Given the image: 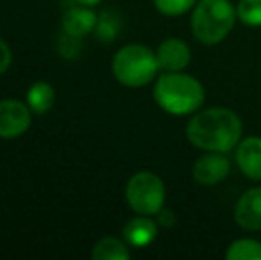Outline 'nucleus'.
Returning a JSON list of instances; mask_svg holds the SVG:
<instances>
[{
  "mask_svg": "<svg viewBox=\"0 0 261 260\" xmlns=\"http://www.w3.org/2000/svg\"><path fill=\"white\" fill-rule=\"evenodd\" d=\"M187 137L196 148L226 153L240 143L242 122L231 109L212 107L197 112L190 120Z\"/></svg>",
  "mask_w": 261,
  "mask_h": 260,
  "instance_id": "f257e3e1",
  "label": "nucleus"
},
{
  "mask_svg": "<svg viewBox=\"0 0 261 260\" xmlns=\"http://www.w3.org/2000/svg\"><path fill=\"white\" fill-rule=\"evenodd\" d=\"M153 98L165 112L185 116L197 111L204 102V87L196 77L181 72H165L153 87Z\"/></svg>",
  "mask_w": 261,
  "mask_h": 260,
  "instance_id": "f03ea898",
  "label": "nucleus"
},
{
  "mask_svg": "<svg viewBox=\"0 0 261 260\" xmlns=\"http://www.w3.org/2000/svg\"><path fill=\"white\" fill-rule=\"evenodd\" d=\"M237 18L229 0H199L192 13V32L197 41L215 45L229 34Z\"/></svg>",
  "mask_w": 261,
  "mask_h": 260,
  "instance_id": "7ed1b4c3",
  "label": "nucleus"
},
{
  "mask_svg": "<svg viewBox=\"0 0 261 260\" xmlns=\"http://www.w3.org/2000/svg\"><path fill=\"white\" fill-rule=\"evenodd\" d=\"M158 68L156 54L137 43L117 50L112 61L114 77L128 87H142L149 84L156 77Z\"/></svg>",
  "mask_w": 261,
  "mask_h": 260,
  "instance_id": "20e7f679",
  "label": "nucleus"
},
{
  "mask_svg": "<svg viewBox=\"0 0 261 260\" xmlns=\"http://www.w3.org/2000/svg\"><path fill=\"white\" fill-rule=\"evenodd\" d=\"M126 201L142 216H156L164 208L165 185L153 171H139L126 184Z\"/></svg>",
  "mask_w": 261,
  "mask_h": 260,
  "instance_id": "39448f33",
  "label": "nucleus"
},
{
  "mask_svg": "<svg viewBox=\"0 0 261 260\" xmlns=\"http://www.w3.org/2000/svg\"><path fill=\"white\" fill-rule=\"evenodd\" d=\"M31 127V107L25 102L7 98L0 100V137L13 139Z\"/></svg>",
  "mask_w": 261,
  "mask_h": 260,
  "instance_id": "423d86ee",
  "label": "nucleus"
},
{
  "mask_svg": "<svg viewBox=\"0 0 261 260\" xmlns=\"http://www.w3.org/2000/svg\"><path fill=\"white\" fill-rule=\"evenodd\" d=\"M231 170V162L224 153L210 152L208 155H203L196 160L192 168L194 180L201 185H215L226 180Z\"/></svg>",
  "mask_w": 261,
  "mask_h": 260,
  "instance_id": "0eeeda50",
  "label": "nucleus"
},
{
  "mask_svg": "<svg viewBox=\"0 0 261 260\" xmlns=\"http://www.w3.org/2000/svg\"><path fill=\"white\" fill-rule=\"evenodd\" d=\"M156 59L165 72H181L190 63V49L183 39L169 38L156 49Z\"/></svg>",
  "mask_w": 261,
  "mask_h": 260,
  "instance_id": "6e6552de",
  "label": "nucleus"
},
{
  "mask_svg": "<svg viewBox=\"0 0 261 260\" xmlns=\"http://www.w3.org/2000/svg\"><path fill=\"white\" fill-rule=\"evenodd\" d=\"M234 219L245 230H261V187L249 189L238 200L234 208Z\"/></svg>",
  "mask_w": 261,
  "mask_h": 260,
  "instance_id": "1a4fd4ad",
  "label": "nucleus"
},
{
  "mask_svg": "<svg viewBox=\"0 0 261 260\" xmlns=\"http://www.w3.org/2000/svg\"><path fill=\"white\" fill-rule=\"evenodd\" d=\"M237 162L247 178L261 180V137L251 135L238 143Z\"/></svg>",
  "mask_w": 261,
  "mask_h": 260,
  "instance_id": "9d476101",
  "label": "nucleus"
},
{
  "mask_svg": "<svg viewBox=\"0 0 261 260\" xmlns=\"http://www.w3.org/2000/svg\"><path fill=\"white\" fill-rule=\"evenodd\" d=\"M98 16L87 6H73L64 13L62 18V31L76 38H84L96 29Z\"/></svg>",
  "mask_w": 261,
  "mask_h": 260,
  "instance_id": "9b49d317",
  "label": "nucleus"
},
{
  "mask_svg": "<svg viewBox=\"0 0 261 260\" xmlns=\"http://www.w3.org/2000/svg\"><path fill=\"white\" fill-rule=\"evenodd\" d=\"M158 226L153 219L141 214V218H134L124 225L123 237L126 244L134 248H146L156 239Z\"/></svg>",
  "mask_w": 261,
  "mask_h": 260,
  "instance_id": "f8f14e48",
  "label": "nucleus"
},
{
  "mask_svg": "<svg viewBox=\"0 0 261 260\" xmlns=\"http://www.w3.org/2000/svg\"><path fill=\"white\" fill-rule=\"evenodd\" d=\"M27 105L31 107L32 112L36 114H45L52 109L54 102H55V93L54 87L48 82H34L27 91Z\"/></svg>",
  "mask_w": 261,
  "mask_h": 260,
  "instance_id": "ddd939ff",
  "label": "nucleus"
},
{
  "mask_svg": "<svg viewBox=\"0 0 261 260\" xmlns=\"http://www.w3.org/2000/svg\"><path fill=\"white\" fill-rule=\"evenodd\" d=\"M91 257L93 260H128L130 251L123 241L116 237H103L94 244Z\"/></svg>",
  "mask_w": 261,
  "mask_h": 260,
  "instance_id": "4468645a",
  "label": "nucleus"
},
{
  "mask_svg": "<svg viewBox=\"0 0 261 260\" xmlns=\"http://www.w3.org/2000/svg\"><path fill=\"white\" fill-rule=\"evenodd\" d=\"M227 260H261V243L254 239H238L229 244L226 251Z\"/></svg>",
  "mask_w": 261,
  "mask_h": 260,
  "instance_id": "2eb2a0df",
  "label": "nucleus"
},
{
  "mask_svg": "<svg viewBox=\"0 0 261 260\" xmlns=\"http://www.w3.org/2000/svg\"><path fill=\"white\" fill-rule=\"evenodd\" d=\"M121 29V21L119 16L116 13H110V11H105L98 16V23H96V38L103 43H110L116 39L117 32Z\"/></svg>",
  "mask_w": 261,
  "mask_h": 260,
  "instance_id": "dca6fc26",
  "label": "nucleus"
},
{
  "mask_svg": "<svg viewBox=\"0 0 261 260\" xmlns=\"http://www.w3.org/2000/svg\"><path fill=\"white\" fill-rule=\"evenodd\" d=\"M237 16L242 23L249 27L261 25V0H240L237 7Z\"/></svg>",
  "mask_w": 261,
  "mask_h": 260,
  "instance_id": "f3484780",
  "label": "nucleus"
},
{
  "mask_svg": "<svg viewBox=\"0 0 261 260\" xmlns=\"http://www.w3.org/2000/svg\"><path fill=\"white\" fill-rule=\"evenodd\" d=\"M155 7L162 14L167 16H178V14L187 13L197 4V0H153Z\"/></svg>",
  "mask_w": 261,
  "mask_h": 260,
  "instance_id": "a211bd4d",
  "label": "nucleus"
},
{
  "mask_svg": "<svg viewBox=\"0 0 261 260\" xmlns=\"http://www.w3.org/2000/svg\"><path fill=\"white\" fill-rule=\"evenodd\" d=\"M57 50L66 59H76V56L80 54V38L62 31V36L57 41Z\"/></svg>",
  "mask_w": 261,
  "mask_h": 260,
  "instance_id": "6ab92c4d",
  "label": "nucleus"
},
{
  "mask_svg": "<svg viewBox=\"0 0 261 260\" xmlns=\"http://www.w3.org/2000/svg\"><path fill=\"white\" fill-rule=\"evenodd\" d=\"M11 61H13V54H11V49L4 39H0V75L7 72V68L11 66Z\"/></svg>",
  "mask_w": 261,
  "mask_h": 260,
  "instance_id": "aec40b11",
  "label": "nucleus"
},
{
  "mask_svg": "<svg viewBox=\"0 0 261 260\" xmlns=\"http://www.w3.org/2000/svg\"><path fill=\"white\" fill-rule=\"evenodd\" d=\"M158 225H162V226H172L176 223V216L172 214L171 210H167V208H162L160 212H158Z\"/></svg>",
  "mask_w": 261,
  "mask_h": 260,
  "instance_id": "412c9836",
  "label": "nucleus"
},
{
  "mask_svg": "<svg viewBox=\"0 0 261 260\" xmlns=\"http://www.w3.org/2000/svg\"><path fill=\"white\" fill-rule=\"evenodd\" d=\"M76 4H82V6H94V4H98L100 0H75Z\"/></svg>",
  "mask_w": 261,
  "mask_h": 260,
  "instance_id": "4be33fe9",
  "label": "nucleus"
}]
</instances>
